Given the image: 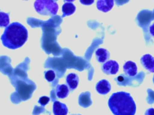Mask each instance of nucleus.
Listing matches in <instances>:
<instances>
[{"instance_id":"nucleus-21","label":"nucleus","mask_w":154,"mask_h":115,"mask_svg":"<svg viewBox=\"0 0 154 115\" xmlns=\"http://www.w3.org/2000/svg\"><path fill=\"white\" fill-rule=\"evenodd\" d=\"M153 83H154V75H153Z\"/></svg>"},{"instance_id":"nucleus-4","label":"nucleus","mask_w":154,"mask_h":115,"mask_svg":"<svg viewBox=\"0 0 154 115\" xmlns=\"http://www.w3.org/2000/svg\"><path fill=\"white\" fill-rule=\"evenodd\" d=\"M119 69V63L113 60H109L105 62L102 66V71L108 75L116 74Z\"/></svg>"},{"instance_id":"nucleus-20","label":"nucleus","mask_w":154,"mask_h":115,"mask_svg":"<svg viewBox=\"0 0 154 115\" xmlns=\"http://www.w3.org/2000/svg\"><path fill=\"white\" fill-rule=\"evenodd\" d=\"M70 115H81V114H70Z\"/></svg>"},{"instance_id":"nucleus-16","label":"nucleus","mask_w":154,"mask_h":115,"mask_svg":"<svg viewBox=\"0 0 154 115\" xmlns=\"http://www.w3.org/2000/svg\"><path fill=\"white\" fill-rule=\"evenodd\" d=\"M49 100H50V98H49V97L44 96L41 97V98L39 99V100H38V103H39L40 105L44 106V105H46V104L49 102Z\"/></svg>"},{"instance_id":"nucleus-17","label":"nucleus","mask_w":154,"mask_h":115,"mask_svg":"<svg viewBox=\"0 0 154 115\" xmlns=\"http://www.w3.org/2000/svg\"><path fill=\"white\" fill-rule=\"evenodd\" d=\"M145 115H154V108H150L145 112Z\"/></svg>"},{"instance_id":"nucleus-9","label":"nucleus","mask_w":154,"mask_h":115,"mask_svg":"<svg viewBox=\"0 0 154 115\" xmlns=\"http://www.w3.org/2000/svg\"><path fill=\"white\" fill-rule=\"evenodd\" d=\"M66 82L68 87L70 90L75 89L79 83L78 75L75 73L69 74L66 77Z\"/></svg>"},{"instance_id":"nucleus-3","label":"nucleus","mask_w":154,"mask_h":115,"mask_svg":"<svg viewBox=\"0 0 154 115\" xmlns=\"http://www.w3.org/2000/svg\"><path fill=\"white\" fill-rule=\"evenodd\" d=\"M34 6L36 11L43 16H55L58 10V5L55 1H36L34 2Z\"/></svg>"},{"instance_id":"nucleus-7","label":"nucleus","mask_w":154,"mask_h":115,"mask_svg":"<svg viewBox=\"0 0 154 115\" xmlns=\"http://www.w3.org/2000/svg\"><path fill=\"white\" fill-rule=\"evenodd\" d=\"M68 108L65 104L55 101L53 104V113L54 115H67Z\"/></svg>"},{"instance_id":"nucleus-6","label":"nucleus","mask_w":154,"mask_h":115,"mask_svg":"<svg viewBox=\"0 0 154 115\" xmlns=\"http://www.w3.org/2000/svg\"><path fill=\"white\" fill-rule=\"evenodd\" d=\"M111 84L109 82L105 79L100 80L96 85L97 92L101 95H106L111 90Z\"/></svg>"},{"instance_id":"nucleus-1","label":"nucleus","mask_w":154,"mask_h":115,"mask_svg":"<svg viewBox=\"0 0 154 115\" xmlns=\"http://www.w3.org/2000/svg\"><path fill=\"white\" fill-rule=\"evenodd\" d=\"M28 36L26 28L21 23L15 22L5 28L1 40L5 47L10 49H16L25 44Z\"/></svg>"},{"instance_id":"nucleus-14","label":"nucleus","mask_w":154,"mask_h":115,"mask_svg":"<svg viewBox=\"0 0 154 115\" xmlns=\"http://www.w3.org/2000/svg\"><path fill=\"white\" fill-rule=\"evenodd\" d=\"M9 13L0 11V27H7L9 25Z\"/></svg>"},{"instance_id":"nucleus-18","label":"nucleus","mask_w":154,"mask_h":115,"mask_svg":"<svg viewBox=\"0 0 154 115\" xmlns=\"http://www.w3.org/2000/svg\"><path fill=\"white\" fill-rule=\"evenodd\" d=\"M149 32L150 35L154 37V23L153 24H152L149 28Z\"/></svg>"},{"instance_id":"nucleus-5","label":"nucleus","mask_w":154,"mask_h":115,"mask_svg":"<svg viewBox=\"0 0 154 115\" xmlns=\"http://www.w3.org/2000/svg\"><path fill=\"white\" fill-rule=\"evenodd\" d=\"M140 60L145 69L154 72V57L150 54H146L141 57Z\"/></svg>"},{"instance_id":"nucleus-19","label":"nucleus","mask_w":154,"mask_h":115,"mask_svg":"<svg viewBox=\"0 0 154 115\" xmlns=\"http://www.w3.org/2000/svg\"><path fill=\"white\" fill-rule=\"evenodd\" d=\"M93 1H80V2L81 3H82V4H84V5H90V4H91L92 3H93Z\"/></svg>"},{"instance_id":"nucleus-10","label":"nucleus","mask_w":154,"mask_h":115,"mask_svg":"<svg viewBox=\"0 0 154 115\" xmlns=\"http://www.w3.org/2000/svg\"><path fill=\"white\" fill-rule=\"evenodd\" d=\"M96 59L99 62L104 63L108 60L110 54L109 52L105 49L99 48L95 52Z\"/></svg>"},{"instance_id":"nucleus-15","label":"nucleus","mask_w":154,"mask_h":115,"mask_svg":"<svg viewBox=\"0 0 154 115\" xmlns=\"http://www.w3.org/2000/svg\"><path fill=\"white\" fill-rule=\"evenodd\" d=\"M45 78L49 82H52L55 78V72L53 70H48L45 72Z\"/></svg>"},{"instance_id":"nucleus-13","label":"nucleus","mask_w":154,"mask_h":115,"mask_svg":"<svg viewBox=\"0 0 154 115\" xmlns=\"http://www.w3.org/2000/svg\"><path fill=\"white\" fill-rule=\"evenodd\" d=\"M76 10L75 5L69 1H66L62 6V11H63V16L62 17L65 16H70L75 13Z\"/></svg>"},{"instance_id":"nucleus-12","label":"nucleus","mask_w":154,"mask_h":115,"mask_svg":"<svg viewBox=\"0 0 154 115\" xmlns=\"http://www.w3.org/2000/svg\"><path fill=\"white\" fill-rule=\"evenodd\" d=\"M113 5L114 1H97L96 4L97 9L105 13L111 10Z\"/></svg>"},{"instance_id":"nucleus-11","label":"nucleus","mask_w":154,"mask_h":115,"mask_svg":"<svg viewBox=\"0 0 154 115\" xmlns=\"http://www.w3.org/2000/svg\"><path fill=\"white\" fill-rule=\"evenodd\" d=\"M69 89L66 84H58L55 89V95L58 98H65L69 93Z\"/></svg>"},{"instance_id":"nucleus-8","label":"nucleus","mask_w":154,"mask_h":115,"mask_svg":"<svg viewBox=\"0 0 154 115\" xmlns=\"http://www.w3.org/2000/svg\"><path fill=\"white\" fill-rule=\"evenodd\" d=\"M124 72L128 76H135L137 73V66L135 62L132 61H127L123 66Z\"/></svg>"},{"instance_id":"nucleus-2","label":"nucleus","mask_w":154,"mask_h":115,"mask_svg":"<svg viewBox=\"0 0 154 115\" xmlns=\"http://www.w3.org/2000/svg\"><path fill=\"white\" fill-rule=\"evenodd\" d=\"M108 106L114 115H134L136 105L130 93L117 92L112 94L109 98Z\"/></svg>"}]
</instances>
